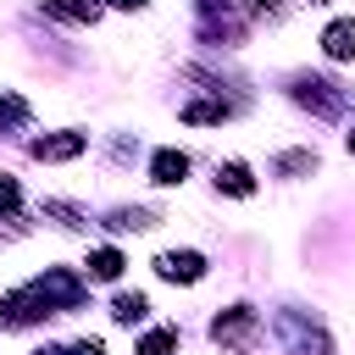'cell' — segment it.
Here are the masks:
<instances>
[{"instance_id":"obj_1","label":"cell","mask_w":355,"mask_h":355,"mask_svg":"<svg viewBox=\"0 0 355 355\" xmlns=\"http://www.w3.org/2000/svg\"><path fill=\"white\" fill-rule=\"evenodd\" d=\"M78 300H83V283H78L72 272H44V277H33L28 288L6 294V300H0V316H6L11 327H28V322H39V316L72 311Z\"/></svg>"},{"instance_id":"obj_2","label":"cell","mask_w":355,"mask_h":355,"mask_svg":"<svg viewBox=\"0 0 355 355\" xmlns=\"http://www.w3.org/2000/svg\"><path fill=\"white\" fill-rule=\"evenodd\" d=\"M211 338H216L222 349H250V344H255V311H250V305H227V311L211 322Z\"/></svg>"},{"instance_id":"obj_3","label":"cell","mask_w":355,"mask_h":355,"mask_svg":"<svg viewBox=\"0 0 355 355\" xmlns=\"http://www.w3.org/2000/svg\"><path fill=\"white\" fill-rule=\"evenodd\" d=\"M294 100L311 105L316 116H338V111H344V89L327 83V78H300V83H294Z\"/></svg>"},{"instance_id":"obj_4","label":"cell","mask_w":355,"mask_h":355,"mask_svg":"<svg viewBox=\"0 0 355 355\" xmlns=\"http://www.w3.org/2000/svg\"><path fill=\"white\" fill-rule=\"evenodd\" d=\"M155 272H161L166 283H200V277H205V255H194V250H166V255H155Z\"/></svg>"},{"instance_id":"obj_5","label":"cell","mask_w":355,"mask_h":355,"mask_svg":"<svg viewBox=\"0 0 355 355\" xmlns=\"http://www.w3.org/2000/svg\"><path fill=\"white\" fill-rule=\"evenodd\" d=\"M83 133H44V139H33V161H72V155H83Z\"/></svg>"},{"instance_id":"obj_6","label":"cell","mask_w":355,"mask_h":355,"mask_svg":"<svg viewBox=\"0 0 355 355\" xmlns=\"http://www.w3.org/2000/svg\"><path fill=\"white\" fill-rule=\"evenodd\" d=\"M322 50H327L333 61H355V17H338V22H327V33H322Z\"/></svg>"},{"instance_id":"obj_7","label":"cell","mask_w":355,"mask_h":355,"mask_svg":"<svg viewBox=\"0 0 355 355\" xmlns=\"http://www.w3.org/2000/svg\"><path fill=\"white\" fill-rule=\"evenodd\" d=\"M150 178H155V183H166V189H172V183H183V178H189V155H183V150H155Z\"/></svg>"},{"instance_id":"obj_8","label":"cell","mask_w":355,"mask_h":355,"mask_svg":"<svg viewBox=\"0 0 355 355\" xmlns=\"http://www.w3.org/2000/svg\"><path fill=\"white\" fill-rule=\"evenodd\" d=\"M216 189L244 200V194H255V178H250V166H244V161H222V166H216Z\"/></svg>"},{"instance_id":"obj_9","label":"cell","mask_w":355,"mask_h":355,"mask_svg":"<svg viewBox=\"0 0 355 355\" xmlns=\"http://www.w3.org/2000/svg\"><path fill=\"white\" fill-rule=\"evenodd\" d=\"M44 11H50V17H67V22H94V17H100L94 0H44Z\"/></svg>"},{"instance_id":"obj_10","label":"cell","mask_w":355,"mask_h":355,"mask_svg":"<svg viewBox=\"0 0 355 355\" xmlns=\"http://www.w3.org/2000/svg\"><path fill=\"white\" fill-rule=\"evenodd\" d=\"M89 277H100V283H111V277H122V250H94L89 255Z\"/></svg>"},{"instance_id":"obj_11","label":"cell","mask_w":355,"mask_h":355,"mask_svg":"<svg viewBox=\"0 0 355 355\" xmlns=\"http://www.w3.org/2000/svg\"><path fill=\"white\" fill-rule=\"evenodd\" d=\"M111 227H122V233H144V227H155V211H144V205H122V211H111Z\"/></svg>"},{"instance_id":"obj_12","label":"cell","mask_w":355,"mask_h":355,"mask_svg":"<svg viewBox=\"0 0 355 355\" xmlns=\"http://www.w3.org/2000/svg\"><path fill=\"white\" fill-rule=\"evenodd\" d=\"M144 294H116V305H111V316L122 322V327H133V322H144Z\"/></svg>"},{"instance_id":"obj_13","label":"cell","mask_w":355,"mask_h":355,"mask_svg":"<svg viewBox=\"0 0 355 355\" xmlns=\"http://www.w3.org/2000/svg\"><path fill=\"white\" fill-rule=\"evenodd\" d=\"M172 349H178V333L172 327H155V333L139 338V355H172Z\"/></svg>"},{"instance_id":"obj_14","label":"cell","mask_w":355,"mask_h":355,"mask_svg":"<svg viewBox=\"0 0 355 355\" xmlns=\"http://www.w3.org/2000/svg\"><path fill=\"white\" fill-rule=\"evenodd\" d=\"M227 116V105H216V100H194V105H183V122H222Z\"/></svg>"},{"instance_id":"obj_15","label":"cell","mask_w":355,"mask_h":355,"mask_svg":"<svg viewBox=\"0 0 355 355\" xmlns=\"http://www.w3.org/2000/svg\"><path fill=\"white\" fill-rule=\"evenodd\" d=\"M17 205H22V189H17V178H6V172H0V216H11Z\"/></svg>"},{"instance_id":"obj_16","label":"cell","mask_w":355,"mask_h":355,"mask_svg":"<svg viewBox=\"0 0 355 355\" xmlns=\"http://www.w3.org/2000/svg\"><path fill=\"white\" fill-rule=\"evenodd\" d=\"M277 166H283V172H311L316 155H311V150H288V155H277Z\"/></svg>"},{"instance_id":"obj_17","label":"cell","mask_w":355,"mask_h":355,"mask_svg":"<svg viewBox=\"0 0 355 355\" xmlns=\"http://www.w3.org/2000/svg\"><path fill=\"white\" fill-rule=\"evenodd\" d=\"M28 116V105L17 100V94H0V128H11V122H22Z\"/></svg>"},{"instance_id":"obj_18","label":"cell","mask_w":355,"mask_h":355,"mask_svg":"<svg viewBox=\"0 0 355 355\" xmlns=\"http://www.w3.org/2000/svg\"><path fill=\"white\" fill-rule=\"evenodd\" d=\"M39 355H105V344H100V338H83V344H72V349H39Z\"/></svg>"},{"instance_id":"obj_19","label":"cell","mask_w":355,"mask_h":355,"mask_svg":"<svg viewBox=\"0 0 355 355\" xmlns=\"http://www.w3.org/2000/svg\"><path fill=\"white\" fill-rule=\"evenodd\" d=\"M116 6H128V11H133V6H144V0H116Z\"/></svg>"},{"instance_id":"obj_20","label":"cell","mask_w":355,"mask_h":355,"mask_svg":"<svg viewBox=\"0 0 355 355\" xmlns=\"http://www.w3.org/2000/svg\"><path fill=\"white\" fill-rule=\"evenodd\" d=\"M349 155H355V133H349Z\"/></svg>"}]
</instances>
